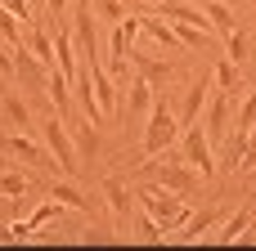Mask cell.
<instances>
[{"label":"cell","instance_id":"d6986e66","mask_svg":"<svg viewBox=\"0 0 256 251\" xmlns=\"http://www.w3.org/2000/svg\"><path fill=\"white\" fill-rule=\"evenodd\" d=\"M243 153H248V130L230 126V148H225V171H238V166H243Z\"/></svg>","mask_w":256,"mask_h":251},{"label":"cell","instance_id":"ac0fdd59","mask_svg":"<svg viewBox=\"0 0 256 251\" xmlns=\"http://www.w3.org/2000/svg\"><path fill=\"white\" fill-rule=\"evenodd\" d=\"M202 13L212 18V27H216V31H225V36L234 31V9H230V0H207V9H202Z\"/></svg>","mask_w":256,"mask_h":251},{"label":"cell","instance_id":"f546056e","mask_svg":"<svg viewBox=\"0 0 256 251\" xmlns=\"http://www.w3.org/2000/svg\"><path fill=\"white\" fill-rule=\"evenodd\" d=\"M180 45H207V27H189V22H180Z\"/></svg>","mask_w":256,"mask_h":251},{"label":"cell","instance_id":"836d02e7","mask_svg":"<svg viewBox=\"0 0 256 251\" xmlns=\"http://www.w3.org/2000/svg\"><path fill=\"white\" fill-rule=\"evenodd\" d=\"M0 76H14V58H9L4 49H0Z\"/></svg>","mask_w":256,"mask_h":251},{"label":"cell","instance_id":"e0dca14e","mask_svg":"<svg viewBox=\"0 0 256 251\" xmlns=\"http://www.w3.org/2000/svg\"><path fill=\"white\" fill-rule=\"evenodd\" d=\"M248 225H252V211L243 207V211H238V216H230V220L220 225V234H212V238H216V243H238V238L248 234Z\"/></svg>","mask_w":256,"mask_h":251},{"label":"cell","instance_id":"277c9868","mask_svg":"<svg viewBox=\"0 0 256 251\" xmlns=\"http://www.w3.org/2000/svg\"><path fill=\"white\" fill-rule=\"evenodd\" d=\"M40 139H45L50 157L58 162V171H63V175H72V171H76V144H72V135H68L63 117H50V121H40Z\"/></svg>","mask_w":256,"mask_h":251},{"label":"cell","instance_id":"e575fe53","mask_svg":"<svg viewBox=\"0 0 256 251\" xmlns=\"http://www.w3.org/2000/svg\"><path fill=\"white\" fill-rule=\"evenodd\" d=\"M0 243H14V234H9V225H0Z\"/></svg>","mask_w":256,"mask_h":251},{"label":"cell","instance_id":"2e32d148","mask_svg":"<svg viewBox=\"0 0 256 251\" xmlns=\"http://www.w3.org/2000/svg\"><path fill=\"white\" fill-rule=\"evenodd\" d=\"M50 198H58V202H63V207H72V211H86V216L94 211V198H86V193H81V189H72V184H58V180H54Z\"/></svg>","mask_w":256,"mask_h":251},{"label":"cell","instance_id":"9c48e42d","mask_svg":"<svg viewBox=\"0 0 256 251\" xmlns=\"http://www.w3.org/2000/svg\"><path fill=\"white\" fill-rule=\"evenodd\" d=\"M104 202H108V211H112V229L122 234V229L130 225V189H126L117 175L104 180Z\"/></svg>","mask_w":256,"mask_h":251},{"label":"cell","instance_id":"7a4b0ae2","mask_svg":"<svg viewBox=\"0 0 256 251\" xmlns=\"http://www.w3.org/2000/svg\"><path fill=\"white\" fill-rule=\"evenodd\" d=\"M176 135H180L176 112L166 108V99H153V108H148V126H144V157H162V153L176 144Z\"/></svg>","mask_w":256,"mask_h":251},{"label":"cell","instance_id":"cb8c5ba5","mask_svg":"<svg viewBox=\"0 0 256 251\" xmlns=\"http://www.w3.org/2000/svg\"><path fill=\"white\" fill-rule=\"evenodd\" d=\"M148 108H153V85L144 76H135L130 81V112H148Z\"/></svg>","mask_w":256,"mask_h":251},{"label":"cell","instance_id":"1f68e13d","mask_svg":"<svg viewBox=\"0 0 256 251\" xmlns=\"http://www.w3.org/2000/svg\"><path fill=\"white\" fill-rule=\"evenodd\" d=\"M140 229H144V234H140V238H144V243H158V238H162V234H166V229H162V225H158V220H153V216H148V220H144V225H140Z\"/></svg>","mask_w":256,"mask_h":251},{"label":"cell","instance_id":"83f0119b","mask_svg":"<svg viewBox=\"0 0 256 251\" xmlns=\"http://www.w3.org/2000/svg\"><path fill=\"white\" fill-rule=\"evenodd\" d=\"M94 9H99L108 22H122V18L130 13V4H126V0H94Z\"/></svg>","mask_w":256,"mask_h":251},{"label":"cell","instance_id":"d590c367","mask_svg":"<svg viewBox=\"0 0 256 251\" xmlns=\"http://www.w3.org/2000/svg\"><path fill=\"white\" fill-rule=\"evenodd\" d=\"M148 4H162V0H148Z\"/></svg>","mask_w":256,"mask_h":251},{"label":"cell","instance_id":"9a60e30c","mask_svg":"<svg viewBox=\"0 0 256 251\" xmlns=\"http://www.w3.org/2000/svg\"><path fill=\"white\" fill-rule=\"evenodd\" d=\"M135 54V49H130ZM135 76H144L148 85H166L171 81V63H162V58H144V54H135Z\"/></svg>","mask_w":256,"mask_h":251},{"label":"cell","instance_id":"5bb4252c","mask_svg":"<svg viewBox=\"0 0 256 251\" xmlns=\"http://www.w3.org/2000/svg\"><path fill=\"white\" fill-rule=\"evenodd\" d=\"M68 90H72V76H68L63 67H54V72H50V81H45V94H50V103L58 108V117H68V99H72Z\"/></svg>","mask_w":256,"mask_h":251},{"label":"cell","instance_id":"44dd1931","mask_svg":"<svg viewBox=\"0 0 256 251\" xmlns=\"http://www.w3.org/2000/svg\"><path fill=\"white\" fill-rule=\"evenodd\" d=\"M212 225H216V211H202V216H189V225L180 229V238H184V243H202V234H207Z\"/></svg>","mask_w":256,"mask_h":251},{"label":"cell","instance_id":"8992f818","mask_svg":"<svg viewBox=\"0 0 256 251\" xmlns=\"http://www.w3.org/2000/svg\"><path fill=\"white\" fill-rule=\"evenodd\" d=\"M86 72H90V81H94V99H99V108H104V117H117V108H122V99H117V81L108 76V67L94 58V54H86Z\"/></svg>","mask_w":256,"mask_h":251},{"label":"cell","instance_id":"8fae6325","mask_svg":"<svg viewBox=\"0 0 256 251\" xmlns=\"http://www.w3.org/2000/svg\"><path fill=\"white\" fill-rule=\"evenodd\" d=\"M4 144H9V153H14V157H22L27 166H40V171H54V166H58V162L50 157V148H45V144H36V139H27V135H9Z\"/></svg>","mask_w":256,"mask_h":251},{"label":"cell","instance_id":"d6a6232c","mask_svg":"<svg viewBox=\"0 0 256 251\" xmlns=\"http://www.w3.org/2000/svg\"><path fill=\"white\" fill-rule=\"evenodd\" d=\"M4 9L18 13V18H27V13H32V0H4ZM27 22H32V18H27Z\"/></svg>","mask_w":256,"mask_h":251},{"label":"cell","instance_id":"ffe728a7","mask_svg":"<svg viewBox=\"0 0 256 251\" xmlns=\"http://www.w3.org/2000/svg\"><path fill=\"white\" fill-rule=\"evenodd\" d=\"M68 130H72V144H76V153H86V157H90V153L99 148V139H94V121H72Z\"/></svg>","mask_w":256,"mask_h":251},{"label":"cell","instance_id":"4dcf8cb0","mask_svg":"<svg viewBox=\"0 0 256 251\" xmlns=\"http://www.w3.org/2000/svg\"><path fill=\"white\" fill-rule=\"evenodd\" d=\"M68 4H72V0H45V13H50L58 27H68Z\"/></svg>","mask_w":256,"mask_h":251},{"label":"cell","instance_id":"30bf717a","mask_svg":"<svg viewBox=\"0 0 256 251\" xmlns=\"http://www.w3.org/2000/svg\"><path fill=\"white\" fill-rule=\"evenodd\" d=\"M216 85H212V76H198L189 90H184V103H180V112H176V121L180 126H194L198 117H202V108H207V94H212Z\"/></svg>","mask_w":256,"mask_h":251},{"label":"cell","instance_id":"7402d4cb","mask_svg":"<svg viewBox=\"0 0 256 251\" xmlns=\"http://www.w3.org/2000/svg\"><path fill=\"white\" fill-rule=\"evenodd\" d=\"M230 126H238V130H252V126H256V90H252V85H248V94L238 99V117H234Z\"/></svg>","mask_w":256,"mask_h":251},{"label":"cell","instance_id":"d4e9b609","mask_svg":"<svg viewBox=\"0 0 256 251\" xmlns=\"http://www.w3.org/2000/svg\"><path fill=\"white\" fill-rule=\"evenodd\" d=\"M27 189H32V180H27L22 171H4V175H0V193H4V198H22Z\"/></svg>","mask_w":256,"mask_h":251},{"label":"cell","instance_id":"603a6c76","mask_svg":"<svg viewBox=\"0 0 256 251\" xmlns=\"http://www.w3.org/2000/svg\"><path fill=\"white\" fill-rule=\"evenodd\" d=\"M225 40H230V45H225V58H234V63H243V58L252 54V36H248V31H238V27H234V31L225 36Z\"/></svg>","mask_w":256,"mask_h":251},{"label":"cell","instance_id":"7c38bea8","mask_svg":"<svg viewBox=\"0 0 256 251\" xmlns=\"http://www.w3.org/2000/svg\"><path fill=\"white\" fill-rule=\"evenodd\" d=\"M212 81H216V90H220V94H230V103L248 94V81H243V72H238V63H234V58H220V63H216V72H212Z\"/></svg>","mask_w":256,"mask_h":251},{"label":"cell","instance_id":"f1b7e54d","mask_svg":"<svg viewBox=\"0 0 256 251\" xmlns=\"http://www.w3.org/2000/svg\"><path fill=\"white\" fill-rule=\"evenodd\" d=\"M4 112H9L18 126H27V121H32V112H27V103H22L18 94H4Z\"/></svg>","mask_w":256,"mask_h":251},{"label":"cell","instance_id":"3957f363","mask_svg":"<svg viewBox=\"0 0 256 251\" xmlns=\"http://www.w3.org/2000/svg\"><path fill=\"white\" fill-rule=\"evenodd\" d=\"M144 175L148 180H158L162 189H171V193H198V175H194V166L180 157V162H171V148H166V162H158V157H148L144 162Z\"/></svg>","mask_w":256,"mask_h":251},{"label":"cell","instance_id":"4316f807","mask_svg":"<svg viewBox=\"0 0 256 251\" xmlns=\"http://www.w3.org/2000/svg\"><path fill=\"white\" fill-rule=\"evenodd\" d=\"M58 211H63V202L54 198V202H40V207H36V211L27 216V220H32V229H45L50 220H58Z\"/></svg>","mask_w":256,"mask_h":251},{"label":"cell","instance_id":"484cf974","mask_svg":"<svg viewBox=\"0 0 256 251\" xmlns=\"http://www.w3.org/2000/svg\"><path fill=\"white\" fill-rule=\"evenodd\" d=\"M0 36H4V40H9L14 49L22 45V27H18V13H9L4 4H0Z\"/></svg>","mask_w":256,"mask_h":251},{"label":"cell","instance_id":"5b68a950","mask_svg":"<svg viewBox=\"0 0 256 251\" xmlns=\"http://www.w3.org/2000/svg\"><path fill=\"white\" fill-rule=\"evenodd\" d=\"M184 162L202 175V180H212L216 175V153H212V139H207V130L194 121V126H184Z\"/></svg>","mask_w":256,"mask_h":251},{"label":"cell","instance_id":"52a82bcc","mask_svg":"<svg viewBox=\"0 0 256 251\" xmlns=\"http://www.w3.org/2000/svg\"><path fill=\"white\" fill-rule=\"evenodd\" d=\"M14 76H22V85H27V90H45L50 67H45L27 45H18V49H14Z\"/></svg>","mask_w":256,"mask_h":251},{"label":"cell","instance_id":"4fadbf2b","mask_svg":"<svg viewBox=\"0 0 256 251\" xmlns=\"http://www.w3.org/2000/svg\"><path fill=\"white\" fill-rule=\"evenodd\" d=\"M72 90H76V103H81V112H86V121H104V108H99V99H94V81H90V72L86 67H76V76H72Z\"/></svg>","mask_w":256,"mask_h":251},{"label":"cell","instance_id":"ba28073f","mask_svg":"<svg viewBox=\"0 0 256 251\" xmlns=\"http://www.w3.org/2000/svg\"><path fill=\"white\" fill-rule=\"evenodd\" d=\"M212 85H216V81H212ZM202 112H207V126H202V130H207V139H212V144H220V139L230 135V94H220V90H216V94H207V108H202Z\"/></svg>","mask_w":256,"mask_h":251},{"label":"cell","instance_id":"6da1fadb","mask_svg":"<svg viewBox=\"0 0 256 251\" xmlns=\"http://www.w3.org/2000/svg\"><path fill=\"white\" fill-rule=\"evenodd\" d=\"M140 207H144V211H148L166 234H180V229L189 225V216H194V211L184 207V198H180V193H171V189H162L158 180L140 189Z\"/></svg>","mask_w":256,"mask_h":251}]
</instances>
